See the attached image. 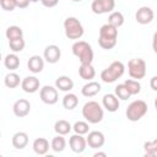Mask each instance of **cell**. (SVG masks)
<instances>
[{
	"label": "cell",
	"instance_id": "cell-19",
	"mask_svg": "<svg viewBox=\"0 0 157 157\" xmlns=\"http://www.w3.org/2000/svg\"><path fill=\"white\" fill-rule=\"evenodd\" d=\"M55 88L63 92H70L74 88V81L66 75L59 76L55 80Z\"/></svg>",
	"mask_w": 157,
	"mask_h": 157
},
{
	"label": "cell",
	"instance_id": "cell-38",
	"mask_svg": "<svg viewBox=\"0 0 157 157\" xmlns=\"http://www.w3.org/2000/svg\"><path fill=\"white\" fill-rule=\"evenodd\" d=\"M156 81H157V76H153V77L151 78V82H150L151 88H152L153 91H157V85H156Z\"/></svg>",
	"mask_w": 157,
	"mask_h": 157
},
{
	"label": "cell",
	"instance_id": "cell-39",
	"mask_svg": "<svg viewBox=\"0 0 157 157\" xmlns=\"http://www.w3.org/2000/svg\"><path fill=\"white\" fill-rule=\"evenodd\" d=\"M94 157H98V156H102V157H105L107 156V153L105 152H96L94 155H93Z\"/></svg>",
	"mask_w": 157,
	"mask_h": 157
},
{
	"label": "cell",
	"instance_id": "cell-20",
	"mask_svg": "<svg viewBox=\"0 0 157 157\" xmlns=\"http://www.w3.org/2000/svg\"><path fill=\"white\" fill-rule=\"evenodd\" d=\"M101 90H102L101 85H99L98 82L91 80V81H88L86 85H83V87L81 88V93H82V96H85V97H93V96L98 94V93L101 92Z\"/></svg>",
	"mask_w": 157,
	"mask_h": 157
},
{
	"label": "cell",
	"instance_id": "cell-17",
	"mask_svg": "<svg viewBox=\"0 0 157 157\" xmlns=\"http://www.w3.org/2000/svg\"><path fill=\"white\" fill-rule=\"evenodd\" d=\"M27 67L33 74H39L44 69V59L40 55H32L27 61Z\"/></svg>",
	"mask_w": 157,
	"mask_h": 157
},
{
	"label": "cell",
	"instance_id": "cell-42",
	"mask_svg": "<svg viewBox=\"0 0 157 157\" xmlns=\"http://www.w3.org/2000/svg\"><path fill=\"white\" fill-rule=\"evenodd\" d=\"M2 60V55H1V52H0V61Z\"/></svg>",
	"mask_w": 157,
	"mask_h": 157
},
{
	"label": "cell",
	"instance_id": "cell-40",
	"mask_svg": "<svg viewBox=\"0 0 157 157\" xmlns=\"http://www.w3.org/2000/svg\"><path fill=\"white\" fill-rule=\"evenodd\" d=\"M39 0H29V2H38Z\"/></svg>",
	"mask_w": 157,
	"mask_h": 157
},
{
	"label": "cell",
	"instance_id": "cell-41",
	"mask_svg": "<svg viewBox=\"0 0 157 157\" xmlns=\"http://www.w3.org/2000/svg\"><path fill=\"white\" fill-rule=\"evenodd\" d=\"M71 1H74V2H80V1H82V0H71Z\"/></svg>",
	"mask_w": 157,
	"mask_h": 157
},
{
	"label": "cell",
	"instance_id": "cell-30",
	"mask_svg": "<svg viewBox=\"0 0 157 157\" xmlns=\"http://www.w3.org/2000/svg\"><path fill=\"white\" fill-rule=\"evenodd\" d=\"M5 36L6 38L10 40V39H15V38H21L23 37V31L20 26H10L6 28V32H5Z\"/></svg>",
	"mask_w": 157,
	"mask_h": 157
},
{
	"label": "cell",
	"instance_id": "cell-27",
	"mask_svg": "<svg viewBox=\"0 0 157 157\" xmlns=\"http://www.w3.org/2000/svg\"><path fill=\"white\" fill-rule=\"evenodd\" d=\"M4 83L7 88H16L17 86L21 85L20 75L16 72H9L4 78Z\"/></svg>",
	"mask_w": 157,
	"mask_h": 157
},
{
	"label": "cell",
	"instance_id": "cell-16",
	"mask_svg": "<svg viewBox=\"0 0 157 157\" xmlns=\"http://www.w3.org/2000/svg\"><path fill=\"white\" fill-rule=\"evenodd\" d=\"M40 82L36 76H27L23 80H21V88L26 93H34L39 90Z\"/></svg>",
	"mask_w": 157,
	"mask_h": 157
},
{
	"label": "cell",
	"instance_id": "cell-24",
	"mask_svg": "<svg viewBox=\"0 0 157 157\" xmlns=\"http://www.w3.org/2000/svg\"><path fill=\"white\" fill-rule=\"evenodd\" d=\"M78 104V98L75 93L71 92H66V94L63 97V107L67 110H72L77 107Z\"/></svg>",
	"mask_w": 157,
	"mask_h": 157
},
{
	"label": "cell",
	"instance_id": "cell-28",
	"mask_svg": "<svg viewBox=\"0 0 157 157\" xmlns=\"http://www.w3.org/2000/svg\"><path fill=\"white\" fill-rule=\"evenodd\" d=\"M50 147L54 152H63L66 147V140L63 135H58L55 137H53L52 142H50Z\"/></svg>",
	"mask_w": 157,
	"mask_h": 157
},
{
	"label": "cell",
	"instance_id": "cell-4",
	"mask_svg": "<svg viewBox=\"0 0 157 157\" xmlns=\"http://www.w3.org/2000/svg\"><path fill=\"white\" fill-rule=\"evenodd\" d=\"M125 72V65L121 61H113L108 67H105L101 72V78L105 83H113L118 78H120Z\"/></svg>",
	"mask_w": 157,
	"mask_h": 157
},
{
	"label": "cell",
	"instance_id": "cell-3",
	"mask_svg": "<svg viewBox=\"0 0 157 157\" xmlns=\"http://www.w3.org/2000/svg\"><path fill=\"white\" fill-rule=\"evenodd\" d=\"M72 54L80 60L81 64H92L93 61V49L90 43L85 40H76L72 47Z\"/></svg>",
	"mask_w": 157,
	"mask_h": 157
},
{
	"label": "cell",
	"instance_id": "cell-22",
	"mask_svg": "<svg viewBox=\"0 0 157 157\" xmlns=\"http://www.w3.org/2000/svg\"><path fill=\"white\" fill-rule=\"evenodd\" d=\"M78 75L82 80L91 81L96 76V70L92 64H81L78 67Z\"/></svg>",
	"mask_w": 157,
	"mask_h": 157
},
{
	"label": "cell",
	"instance_id": "cell-21",
	"mask_svg": "<svg viewBox=\"0 0 157 157\" xmlns=\"http://www.w3.org/2000/svg\"><path fill=\"white\" fill-rule=\"evenodd\" d=\"M32 147H33V151L37 155L43 156L49 150V141L44 137H37V139H34V141L32 144Z\"/></svg>",
	"mask_w": 157,
	"mask_h": 157
},
{
	"label": "cell",
	"instance_id": "cell-29",
	"mask_svg": "<svg viewBox=\"0 0 157 157\" xmlns=\"http://www.w3.org/2000/svg\"><path fill=\"white\" fill-rule=\"evenodd\" d=\"M124 85H125L128 92L130 93V96H135V94H139L141 92V85H140L139 80L129 78V80H125Z\"/></svg>",
	"mask_w": 157,
	"mask_h": 157
},
{
	"label": "cell",
	"instance_id": "cell-25",
	"mask_svg": "<svg viewBox=\"0 0 157 157\" xmlns=\"http://www.w3.org/2000/svg\"><path fill=\"white\" fill-rule=\"evenodd\" d=\"M4 65L6 69H9L10 71H13L16 69H18L20 66V58L17 56L16 53H11V54H7L4 59Z\"/></svg>",
	"mask_w": 157,
	"mask_h": 157
},
{
	"label": "cell",
	"instance_id": "cell-43",
	"mask_svg": "<svg viewBox=\"0 0 157 157\" xmlns=\"http://www.w3.org/2000/svg\"><path fill=\"white\" fill-rule=\"evenodd\" d=\"M0 137H1V132H0Z\"/></svg>",
	"mask_w": 157,
	"mask_h": 157
},
{
	"label": "cell",
	"instance_id": "cell-13",
	"mask_svg": "<svg viewBox=\"0 0 157 157\" xmlns=\"http://www.w3.org/2000/svg\"><path fill=\"white\" fill-rule=\"evenodd\" d=\"M69 146H70L72 152L82 153L87 147L86 137H83V135H80V134H74L69 139Z\"/></svg>",
	"mask_w": 157,
	"mask_h": 157
},
{
	"label": "cell",
	"instance_id": "cell-8",
	"mask_svg": "<svg viewBox=\"0 0 157 157\" xmlns=\"http://www.w3.org/2000/svg\"><path fill=\"white\" fill-rule=\"evenodd\" d=\"M39 97L42 99L43 103L45 104H49V105H53L58 102L59 99V94H58V90L53 86H49V85H45L40 88L39 91Z\"/></svg>",
	"mask_w": 157,
	"mask_h": 157
},
{
	"label": "cell",
	"instance_id": "cell-18",
	"mask_svg": "<svg viewBox=\"0 0 157 157\" xmlns=\"http://www.w3.org/2000/svg\"><path fill=\"white\" fill-rule=\"evenodd\" d=\"M12 146L17 150H22L28 145V134L25 131H17L12 136Z\"/></svg>",
	"mask_w": 157,
	"mask_h": 157
},
{
	"label": "cell",
	"instance_id": "cell-6",
	"mask_svg": "<svg viewBox=\"0 0 157 157\" xmlns=\"http://www.w3.org/2000/svg\"><path fill=\"white\" fill-rule=\"evenodd\" d=\"M147 103L142 99H136V101H132L128 108H126V118L130 120V121H139L141 118H144L146 114H147Z\"/></svg>",
	"mask_w": 157,
	"mask_h": 157
},
{
	"label": "cell",
	"instance_id": "cell-12",
	"mask_svg": "<svg viewBox=\"0 0 157 157\" xmlns=\"http://www.w3.org/2000/svg\"><path fill=\"white\" fill-rule=\"evenodd\" d=\"M87 134H88V135H87V137H86V142H87V145H88L91 148L97 150V148H101V147L104 145L105 137H104V134H103L102 131L94 130V131H88Z\"/></svg>",
	"mask_w": 157,
	"mask_h": 157
},
{
	"label": "cell",
	"instance_id": "cell-9",
	"mask_svg": "<svg viewBox=\"0 0 157 157\" xmlns=\"http://www.w3.org/2000/svg\"><path fill=\"white\" fill-rule=\"evenodd\" d=\"M115 7V0H93L91 4V10L96 15L112 12Z\"/></svg>",
	"mask_w": 157,
	"mask_h": 157
},
{
	"label": "cell",
	"instance_id": "cell-36",
	"mask_svg": "<svg viewBox=\"0 0 157 157\" xmlns=\"http://www.w3.org/2000/svg\"><path fill=\"white\" fill-rule=\"evenodd\" d=\"M39 1H40L42 5L45 6V7H54V6H56L58 2H59V0H39Z\"/></svg>",
	"mask_w": 157,
	"mask_h": 157
},
{
	"label": "cell",
	"instance_id": "cell-37",
	"mask_svg": "<svg viewBox=\"0 0 157 157\" xmlns=\"http://www.w3.org/2000/svg\"><path fill=\"white\" fill-rule=\"evenodd\" d=\"M15 4L18 9H26L29 5V0H15Z\"/></svg>",
	"mask_w": 157,
	"mask_h": 157
},
{
	"label": "cell",
	"instance_id": "cell-23",
	"mask_svg": "<svg viewBox=\"0 0 157 157\" xmlns=\"http://www.w3.org/2000/svg\"><path fill=\"white\" fill-rule=\"evenodd\" d=\"M72 130V125L67 121V120H64V119H59L55 121L54 124V131L58 134V135H67L70 131Z\"/></svg>",
	"mask_w": 157,
	"mask_h": 157
},
{
	"label": "cell",
	"instance_id": "cell-33",
	"mask_svg": "<svg viewBox=\"0 0 157 157\" xmlns=\"http://www.w3.org/2000/svg\"><path fill=\"white\" fill-rule=\"evenodd\" d=\"M72 130L75 131V134H80V135H86L90 131V126L87 121H82L78 120L72 125Z\"/></svg>",
	"mask_w": 157,
	"mask_h": 157
},
{
	"label": "cell",
	"instance_id": "cell-31",
	"mask_svg": "<svg viewBox=\"0 0 157 157\" xmlns=\"http://www.w3.org/2000/svg\"><path fill=\"white\" fill-rule=\"evenodd\" d=\"M9 45H10V49L12 50V53H20V52H22L25 49L26 42H25L23 37L15 38V39H10L9 40Z\"/></svg>",
	"mask_w": 157,
	"mask_h": 157
},
{
	"label": "cell",
	"instance_id": "cell-35",
	"mask_svg": "<svg viewBox=\"0 0 157 157\" xmlns=\"http://www.w3.org/2000/svg\"><path fill=\"white\" fill-rule=\"evenodd\" d=\"M0 6L5 11H13L16 9L15 0H0Z\"/></svg>",
	"mask_w": 157,
	"mask_h": 157
},
{
	"label": "cell",
	"instance_id": "cell-14",
	"mask_svg": "<svg viewBox=\"0 0 157 157\" xmlns=\"http://www.w3.org/2000/svg\"><path fill=\"white\" fill-rule=\"evenodd\" d=\"M12 112L17 118H25L31 112V103L25 98L17 99L12 105Z\"/></svg>",
	"mask_w": 157,
	"mask_h": 157
},
{
	"label": "cell",
	"instance_id": "cell-7",
	"mask_svg": "<svg viewBox=\"0 0 157 157\" xmlns=\"http://www.w3.org/2000/svg\"><path fill=\"white\" fill-rule=\"evenodd\" d=\"M128 72L129 76L134 80H141L146 75V63L141 58L130 59L128 63Z\"/></svg>",
	"mask_w": 157,
	"mask_h": 157
},
{
	"label": "cell",
	"instance_id": "cell-5",
	"mask_svg": "<svg viewBox=\"0 0 157 157\" xmlns=\"http://www.w3.org/2000/svg\"><path fill=\"white\" fill-rule=\"evenodd\" d=\"M64 32L69 39H80L83 36L85 29L82 23L78 21V18L70 16L66 17L64 21Z\"/></svg>",
	"mask_w": 157,
	"mask_h": 157
},
{
	"label": "cell",
	"instance_id": "cell-1",
	"mask_svg": "<svg viewBox=\"0 0 157 157\" xmlns=\"http://www.w3.org/2000/svg\"><path fill=\"white\" fill-rule=\"evenodd\" d=\"M117 38H118V28L114 26L105 23L99 28V37H98V44L101 48L105 50H110L117 45Z\"/></svg>",
	"mask_w": 157,
	"mask_h": 157
},
{
	"label": "cell",
	"instance_id": "cell-34",
	"mask_svg": "<svg viewBox=\"0 0 157 157\" xmlns=\"http://www.w3.org/2000/svg\"><path fill=\"white\" fill-rule=\"evenodd\" d=\"M114 94L119 99H121V101H126L128 98H130V93L128 92V90H126V87H125L124 83H120V85H118L114 88Z\"/></svg>",
	"mask_w": 157,
	"mask_h": 157
},
{
	"label": "cell",
	"instance_id": "cell-2",
	"mask_svg": "<svg viewBox=\"0 0 157 157\" xmlns=\"http://www.w3.org/2000/svg\"><path fill=\"white\" fill-rule=\"evenodd\" d=\"M82 117L88 124H98L103 120L104 112L98 102L88 101L82 107Z\"/></svg>",
	"mask_w": 157,
	"mask_h": 157
},
{
	"label": "cell",
	"instance_id": "cell-32",
	"mask_svg": "<svg viewBox=\"0 0 157 157\" xmlns=\"http://www.w3.org/2000/svg\"><path fill=\"white\" fill-rule=\"evenodd\" d=\"M144 150H145V155L146 156L155 157L157 155V140L146 141L144 144Z\"/></svg>",
	"mask_w": 157,
	"mask_h": 157
},
{
	"label": "cell",
	"instance_id": "cell-15",
	"mask_svg": "<svg viewBox=\"0 0 157 157\" xmlns=\"http://www.w3.org/2000/svg\"><path fill=\"white\" fill-rule=\"evenodd\" d=\"M102 105L105 110H108L110 113H114L119 109L120 102H119V98L114 93H107L102 98Z\"/></svg>",
	"mask_w": 157,
	"mask_h": 157
},
{
	"label": "cell",
	"instance_id": "cell-11",
	"mask_svg": "<svg viewBox=\"0 0 157 157\" xmlns=\"http://www.w3.org/2000/svg\"><path fill=\"white\" fill-rule=\"evenodd\" d=\"M61 58V50L56 44H49L45 47L43 59L49 64H56Z\"/></svg>",
	"mask_w": 157,
	"mask_h": 157
},
{
	"label": "cell",
	"instance_id": "cell-10",
	"mask_svg": "<svg viewBox=\"0 0 157 157\" xmlns=\"http://www.w3.org/2000/svg\"><path fill=\"white\" fill-rule=\"evenodd\" d=\"M153 18H155V12L148 6H141L135 13V20L140 25H148L153 21Z\"/></svg>",
	"mask_w": 157,
	"mask_h": 157
},
{
	"label": "cell",
	"instance_id": "cell-26",
	"mask_svg": "<svg viewBox=\"0 0 157 157\" xmlns=\"http://www.w3.org/2000/svg\"><path fill=\"white\" fill-rule=\"evenodd\" d=\"M108 23L114 26L115 28H119L124 25V15L120 11H112L108 16Z\"/></svg>",
	"mask_w": 157,
	"mask_h": 157
}]
</instances>
